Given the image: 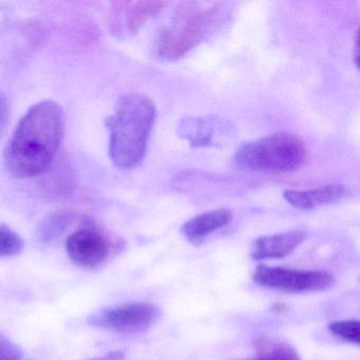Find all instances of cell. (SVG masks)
<instances>
[{
  "mask_svg": "<svg viewBox=\"0 0 360 360\" xmlns=\"http://www.w3.org/2000/svg\"><path fill=\"white\" fill-rule=\"evenodd\" d=\"M66 250L73 264L90 269L106 260L110 252V243L101 231L82 229L69 236Z\"/></svg>",
  "mask_w": 360,
  "mask_h": 360,
  "instance_id": "obj_7",
  "label": "cell"
},
{
  "mask_svg": "<svg viewBox=\"0 0 360 360\" xmlns=\"http://www.w3.org/2000/svg\"><path fill=\"white\" fill-rule=\"evenodd\" d=\"M124 358V352L115 351L111 353L107 354V355L103 356V357L96 358V359L90 360H122Z\"/></svg>",
  "mask_w": 360,
  "mask_h": 360,
  "instance_id": "obj_18",
  "label": "cell"
},
{
  "mask_svg": "<svg viewBox=\"0 0 360 360\" xmlns=\"http://www.w3.org/2000/svg\"><path fill=\"white\" fill-rule=\"evenodd\" d=\"M233 219L229 210H217L204 212L187 221L182 227V233L193 244L203 241L208 235L226 226Z\"/></svg>",
  "mask_w": 360,
  "mask_h": 360,
  "instance_id": "obj_11",
  "label": "cell"
},
{
  "mask_svg": "<svg viewBox=\"0 0 360 360\" xmlns=\"http://www.w3.org/2000/svg\"><path fill=\"white\" fill-rule=\"evenodd\" d=\"M217 10L214 8L199 11L185 6L179 9L174 27L164 31L158 43L157 52L165 60H178L201 43L216 24Z\"/></svg>",
  "mask_w": 360,
  "mask_h": 360,
  "instance_id": "obj_4",
  "label": "cell"
},
{
  "mask_svg": "<svg viewBox=\"0 0 360 360\" xmlns=\"http://www.w3.org/2000/svg\"><path fill=\"white\" fill-rule=\"evenodd\" d=\"M20 359V351H18V347L11 341L7 340L5 337L1 336V340H0V360Z\"/></svg>",
  "mask_w": 360,
  "mask_h": 360,
  "instance_id": "obj_16",
  "label": "cell"
},
{
  "mask_svg": "<svg viewBox=\"0 0 360 360\" xmlns=\"http://www.w3.org/2000/svg\"><path fill=\"white\" fill-rule=\"evenodd\" d=\"M155 115L153 101L142 94H127L117 103L106 126L110 131L109 155L117 167H134L144 159Z\"/></svg>",
  "mask_w": 360,
  "mask_h": 360,
  "instance_id": "obj_2",
  "label": "cell"
},
{
  "mask_svg": "<svg viewBox=\"0 0 360 360\" xmlns=\"http://www.w3.org/2000/svg\"><path fill=\"white\" fill-rule=\"evenodd\" d=\"M343 185L330 184L309 191H285L284 199L295 208L302 210H314L339 201L345 195Z\"/></svg>",
  "mask_w": 360,
  "mask_h": 360,
  "instance_id": "obj_10",
  "label": "cell"
},
{
  "mask_svg": "<svg viewBox=\"0 0 360 360\" xmlns=\"http://www.w3.org/2000/svg\"><path fill=\"white\" fill-rule=\"evenodd\" d=\"M305 159L307 149L298 136L278 132L242 145L233 161L242 169L285 172L301 167Z\"/></svg>",
  "mask_w": 360,
  "mask_h": 360,
  "instance_id": "obj_3",
  "label": "cell"
},
{
  "mask_svg": "<svg viewBox=\"0 0 360 360\" xmlns=\"http://www.w3.org/2000/svg\"><path fill=\"white\" fill-rule=\"evenodd\" d=\"M160 311L148 302H127L98 309L88 318L94 328L122 333L140 334L146 332L159 319Z\"/></svg>",
  "mask_w": 360,
  "mask_h": 360,
  "instance_id": "obj_5",
  "label": "cell"
},
{
  "mask_svg": "<svg viewBox=\"0 0 360 360\" xmlns=\"http://www.w3.org/2000/svg\"><path fill=\"white\" fill-rule=\"evenodd\" d=\"M24 240L7 225L0 226V256H18L24 250Z\"/></svg>",
  "mask_w": 360,
  "mask_h": 360,
  "instance_id": "obj_14",
  "label": "cell"
},
{
  "mask_svg": "<svg viewBox=\"0 0 360 360\" xmlns=\"http://www.w3.org/2000/svg\"><path fill=\"white\" fill-rule=\"evenodd\" d=\"M332 334L343 340L360 345V320H342L328 326Z\"/></svg>",
  "mask_w": 360,
  "mask_h": 360,
  "instance_id": "obj_15",
  "label": "cell"
},
{
  "mask_svg": "<svg viewBox=\"0 0 360 360\" xmlns=\"http://www.w3.org/2000/svg\"><path fill=\"white\" fill-rule=\"evenodd\" d=\"M65 113L53 101L31 107L16 126L5 151L8 172L15 178H32L51 165L64 138Z\"/></svg>",
  "mask_w": 360,
  "mask_h": 360,
  "instance_id": "obj_1",
  "label": "cell"
},
{
  "mask_svg": "<svg viewBox=\"0 0 360 360\" xmlns=\"http://www.w3.org/2000/svg\"><path fill=\"white\" fill-rule=\"evenodd\" d=\"M252 279L259 285L285 292H311L328 290L334 284L330 274L322 271H296L260 264Z\"/></svg>",
  "mask_w": 360,
  "mask_h": 360,
  "instance_id": "obj_6",
  "label": "cell"
},
{
  "mask_svg": "<svg viewBox=\"0 0 360 360\" xmlns=\"http://www.w3.org/2000/svg\"><path fill=\"white\" fill-rule=\"evenodd\" d=\"M179 134L191 146H214L226 142L233 134V127L220 117H185L179 125Z\"/></svg>",
  "mask_w": 360,
  "mask_h": 360,
  "instance_id": "obj_8",
  "label": "cell"
},
{
  "mask_svg": "<svg viewBox=\"0 0 360 360\" xmlns=\"http://www.w3.org/2000/svg\"><path fill=\"white\" fill-rule=\"evenodd\" d=\"M304 239L305 233L299 231L263 236L252 242L250 256L255 260L284 258L292 254Z\"/></svg>",
  "mask_w": 360,
  "mask_h": 360,
  "instance_id": "obj_9",
  "label": "cell"
},
{
  "mask_svg": "<svg viewBox=\"0 0 360 360\" xmlns=\"http://www.w3.org/2000/svg\"><path fill=\"white\" fill-rule=\"evenodd\" d=\"M165 6L163 1H139L134 4L126 13V25L131 32H136L149 18L161 11Z\"/></svg>",
  "mask_w": 360,
  "mask_h": 360,
  "instance_id": "obj_13",
  "label": "cell"
},
{
  "mask_svg": "<svg viewBox=\"0 0 360 360\" xmlns=\"http://www.w3.org/2000/svg\"><path fill=\"white\" fill-rule=\"evenodd\" d=\"M256 345V357L245 360H301L299 354L288 343L263 339Z\"/></svg>",
  "mask_w": 360,
  "mask_h": 360,
  "instance_id": "obj_12",
  "label": "cell"
},
{
  "mask_svg": "<svg viewBox=\"0 0 360 360\" xmlns=\"http://www.w3.org/2000/svg\"><path fill=\"white\" fill-rule=\"evenodd\" d=\"M354 62H355L356 67L360 70V30L356 35L355 46H354Z\"/></svg>",
  "mask_w": 360,
  "mask_h": 360,
  "instance_id": "obj_17",
  "label": "cell"
}]
</instances>
